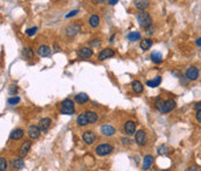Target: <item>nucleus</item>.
Returning <instances> with one entry per match:
<instances>
[{"mask_svg":"<svg viewBox=\"0 0 201 171\" xmlns=\"http://www.w3.org/2000/svg\"><path fill=\"white\" fill-rule=\"evenodd\" d=\"M135 141L138 146H145L147 143V135H145V132L144 130H137L136 134H135Z\"/></svg>","mask_w":201,"mask_h":171,"instance_id":"obj_6","label":"nucleus"},{"mask_svg":"<svg viewBox=\"0 0 201 171\" xmlns=\"http://www.w3.org/2000/svg\"><path fill=\"white\" fill-rule=\"evenodd\" d=\"M80 29H81V27L79 26V24H70L69 27L66 28L65 33H66V35L68 36H75L80 32Z\"/></svg>","mask_w":201,"mask_h":171,"instance_id":"obj_10","label":"nucleus"},{"mask_svg":"<svg viewBox=\"0 0 201 171\" xmlns=\"http://www.w3.org/2000/svg\"><path fill=\"white\" fill-rule=\"evenodd\" d=\"M150 57L152 59V62L156 63V64H159V63L163 62V56H162V54L159 51H152Z\"/></svg>","mask_w":201,"mask_h":171,"instance_id":"obj_24","label":"nucleus"},{"mask_svg":"<svg viewBox=\"0 0 201 171\" xmlns=\"http://www.w3.org/2000/svg\"><path fill=\"white\" fill-rule=\"evenodd\" d=\"M157 153L159 154V155H166V154L169 153V148H167V146L163 144V146H161V147L158 148Z\"/></svg>","mask_w":201,"mask_h":171,"instance_id":"obj_31","label":"nucleus"},{"mask_svg":"<svg viewBox=\"0 0 201 171\" xmlns=\"http://www.w3.org/2000/svg\"><path fill=\"white\" fill-rule=\"evenodd\" d=\"M185 77L187 78V80H196L198 79V77H199V70H198V68L196 66H190L186 72H185Z\"/></svg>","mask_w":201,"mask_h":171,"instance_id":"obj_5","label":"nucleus"},{"mask_svg":"<svg viewBox=\"0 0 201 171\" xmlns=\"http://www.w3.org/2000/svg\"><path fill=\"white\" fill-rule=\"evenodd\" d=\"M115 55V51L113 49H110V48H106V49H103L100 51L98 56V59L99 61H103V59L106 58H110V57H113Z\"/></svg>","mask_w":201,"mask_h":171,"instance_id":"obj_7","label":"nucleus"},{"mask_svg":"<svg viewBox=\"0 0 201 171\" xmlns=\"http://www.w3.org/2000/svg\"><path fill=\"white\" fill-rule=\"evenodd\" d=\"M151 46H152V40H150V39H144L140 43V47H141V49H143V50L150 49Z\"/></svg>","mask_w":201,"mask_h":171,"instance_id":"obj_29","label":"nucleus"},{"mask_svg":"<svg viewBox=\"0 0 201 171\" xmlns=\"http://www.w3.org/2000/svg\"><path fill=\"white\" fill-rule=\"evenodd\" d=\"M132 89L134 92L141 93V92L143 91V85H142V83L138 82V80H134V82L132 83Z\"/></svg>","mask_w":201,"mask_h":171,"instance_id":"obj_25","label":"nucleus"},{"mask_svg":"<svg viewBox=\"0 0 201 171\" xmlns=\"http://www.w3.org/2000/svg\"><path fill=\"white\" fill-rule=\"evenodd\" d=\"M108 4L110 6H114V5L117 4V0H110V1H108Z\"/></svg>","mask_w":201,"mask_h":171,"instance_id":"obj_42","label":"nucleus"},{"mask_svg":"<svg viewBox=\"0 0 201 171\" xmlns=\"http://www.w3.org/2000/svg\"><path fill=\"white\" fill-rule=\"evenodd\" d=\"M77 124H78V126H80V127H84V126H86V125L88 124L85 113H83V114H79V115H78V118H77Z\"/></svg>","mask_w":201,"mask_h":171,"instance_id":"obj_28","label":"nucleus"},{"mask_svg":"<svg viewBox=\"0 0 201 171\" xmlns=\"http://www.w3.org/2000/svg\"><path fill=\"white\" fill-rule=\"evenodd\" d=\"M127 39H128L129 41L135 42L141 39V34H140L138 32H132V33H129V34L127 35Z\"/></svg>","mask_w":201,"mask_h":171,"instance_id":"obj_30","label":"nucleus"},{"mask_svg":"<svg viewBox=\"0 0 201 171\" xmlns=\"http://www.w3.org/2000/svg\"><path fill=\"white\" fill-rule=\"evenodd\" d=\"M152 163H154V157H152L151 155H147V156H144L142 169H143V170H148L150 166L152 165Z\"/></svg>","mask_w":201,"mask_h":171,"instance_id":"obj_18","label":"nucleus"},{"mask_svg":"<svg viewBox=\"0 0 201 171\" xmlns=\"http://www.w3.org/2000/svg\"><path fill=\"white\" fill-rule=\"evenodd\" d=\"M50 125H51V119L50 118H42L39 121V128L41 130H47L49 127H50Z\"/></svg>","mask_w":201,"mask_h":171,"instance_id":"obj_15","label":"nucleus"},{"mask_svg":"<svg viewBox=\"0 0 201 171\" xmlns=\"http://www.w3.org/2000/svg\"><path fill=\"white\" fill-rule=\"evenodd\" d=\"M100 130L105 136H112L115 134V128L110 125H102Z\"/></svg>","mask_w":201,"mask_h":171,"instance_id":"obj_13","label":"nucleus"},{"mask_svg":"<svg viewBox=\"0 0 201 171\" xmlns=\"http://www.w3.org/2000/svg\"><path fill=\"white\" fill-rule=\"evenodd\" d=\"M194 108L198 110V111H201V101H198L195 102V105H194Z\"/></svg>","mask_w":201,"mask_h":171,"instance_id":"obj_39","label":"nucleus"},{"mask_svg":"<svg viewBox=\"0 0 201 171\" xmlns=\"http://www.w3.org/2000/svg\"><path fill=\"white\" fill-rule=\"evenodd\" d=\"M113 151V147L108 143H101L95 148V154L98 156H106Z\"/></svg>","mask_w":201,"mask_h":171,"instance_id":"obj_4","label":"nucleus"},{"mask_svg":"<svg viewBox=\"0 0 201 171\" xmlns=\"http://www.w3.org/2000/svg\"><path fill=\"white\" fill-rule=\"evenodd\" d=\"M134 5L141 12H144V9H147L149 7V1H147V0H136V1H134Z\"/></svg>","mask_w":201,"mask_h":171,"instance_id":"obj_17","label":"nucleus"},{"mask_svg":"<svg viewBox=\"0 0 201 171\" xmlns=\"http://www.w3.org/2000/svg\"><path fill=\"white\" fill-rule=\"evenodd\" d=\"M196 120H198V121H199V122H201V111H198V112H196Z\"/></svg>","mask_w":201,"mask_h":171,"instance_id":"obj_40","label":"nucleus"},{"mask_svg":"<svg viewBox=\"0 0 201 171\" xmlns=\"http://www.w3.org/2000/svg\"><path fill=\"white\" fill-rule=\"evenodd\" d=\"M12 165H13L14 169L20 170V169H22L23 166H24V162H23V159L21 157H19V158H15L12 161Z\"/></svg>","mask_w":201,"mask_h":171,"instance_id":"obj_26","label":"nucleus"},{"mask_svg":"<svg viewBox=\"0 0 201 171\" xmlns=\"http://www.w3.org/2000/svg\"><path fill=\"white\" fill-rule=\"evenodd\" d=\"M83 140L84 142L86 143V144H92L94 140H95V135H94V133L91 132V130H87L85 132L84 134H83Z\"/></svg>","mask_w":201,"mask_h":171,"instance_id":"obj_12","label":"nucleus"},{"mask_svg":"<svg viewBox=\"0 0 201 171\" xmlns=\"http://www.w3.org/2000/svg\"><path fill=\"white\" fill-rule=\"evenodd\" d=\"M30 147H32V142L30 141L23 142L22 144L20 146V148H19V155H20V157H24V156L29 153Z\"/></svg>","mask_w":201,"mask_h":171,"instance_id":"obj_9","label":"nucleus"},{"mask_svg":"<svg viewBox=\"0 0 201 171\" xmlns=\"http://www.w3.org/2000/svg\"><path fill=\"white\" fill-rule=\"evenodd\" d=\"M155 106L161 113H169L176 108L177 104H176V101L172 100V99L163 100L161 97H157L155 99Z\"/></svg>","mask_w":201,"mask_h":171,"instance_id":"obj_1","label":"nucleus"},{"mask_svg":"<svg viewBox=\"0 0 201 171\" xmlns=\"http://www.w3.org/2000/svg\"><path fill=\"white\" fill-rule=\"evenodd\" d=\"M17 86H15V85H11L9 87H8V93L11 95H17Z\"/></svg>","mask_w":201,"mask_h":171,"instance_id":"obj_35","label":"nucleus"},{"mask_svg":"<svg viewBox=\"0 0 201 171\" xmlns=\"http://www.w3.org/2000/svg\"><path fill=\"white\" fill-rule=\"evenodd\" d=\"M121 141H122V143H123V144H127V146H129V144H132V141H130L129 139H125V137H123V139H122Z\"/></svg>","mask_w":201,"mask_h":171,"instance_id":"obj_37","label":"nucleus"},{"mask_svg":"<svg viewBox=\"0 0 201 171\" xmlns=\"http://www.w3.org/2000/svg\"><path fill=\"white\" fill-rule=\"evenodd\" d=\"M90 46L94 48L99 47V46H100V40H92V41L90 42Z\"/></svg>","mask_w":201,"mask_h":171,"instance_id":"obj_36","label":"nucleus"},{"mask_svg":"<svg viewBox=\"0 0 201 171\" xmlns=\"http://www.w3.org/2000/svg\"><path fill=\"white\" fill-rule=\"evenodd\" d=\"M92 49L88 47H83L78 50V56L81 57V58H90V57H92Z\"/></svg>","mask_w":201,"mask_h":171,"instance_id":"obj_11","label":"nucleus"},{"mask_svg":"<svg viewBox=\"0 0 201 171\" xmlns=\"http://www.w3.org/2000/svg\"><path fill=\"white\" fill-rule=\"evenodd\" d=\"M37 32V27H33V28H28V29H26V35H28V36H33L35 35V33Z\"/></svg>","mask_w":201,"mask_h":171,"instance_id":"obj_34","label":"nucleus"},{"mask_svg":"<svg viewBox=\"0 0 201 171\" xmlns=\"http://www.w3.org/2000/svg\"><path fill=\"white\" fill-rule=\"evenodd\" d=\"M77 13H78V11H77V9H76V11H72V12H70L69 14L66 15V18H71V17H75Z\"/></svg>","mask_w":201,"mask_h":171,"instance_id":"obj_38","label":"nucleus"},{"mask_svg":"<svg viewBox=\"0 0 201 171\" xmlns=\"http://www.w3.org/2000/svg\"><path fill=\"white\" fill-rule=\"evenodd\" d=\"M162 83V77L161 76H157L155 77L154 79H150L147 82V85L149 86V87H157V86H159Z\"/></svg>","mask_w":201,"mask_h":171,"instance_id":"obj_22","label":"nucleus"},{"mask_svg":"<svg viewBox=\"0 0 201 171\" xmlns=\"http://www.w3.org/2000/svg\"><path fill=\"white\" fill-rule=\"evenodd\" d=\"M147 32H148V34H149V35H152V34H154V30L150 29V28H148V29H147Z\"/></svg>","mask_w":201,"mask_h":171,"instance_id":"obj_43","label":"nucleus"},{"mask_svg":"<svg viewBox=\"0 0 201 171\" xmlns=\"http://www.w3.org/2000/svg\"><path fill=\"white\" fill-rule=\"evenodd\" d=\"M85 115H86L88 124H94V122L98 121V119H99L98 114L95 112H93V111H87V112H85Z\"/></svg>","mask_w":201,"mask_h":171,"instance_id":"obj_20","label":"nucleus"},{"mask_svg":"<svg viewBox=\"0 0 201 171\" xmlns=\"http://www.w3.org/2000/svg\"><path fill=\"white\" fill-rule=\"evenodd\" d=\"M7 102H8L9 105H17V104L20 102V98H19L17 95H15V97H12V98H9V99L7 100Z\"/></svg>","mask_w":201,"mask_h":171,"instance_id":"obj_32","label":"nucleus"},{"mask_svg":"<svg viewBox=\"0 0 201 171\" xmlns=\"http://www.w3.org/2000/svg\"><path fill=\"white\" fill-rule=\"evenodd\" d=\"M188 171H198V166L196 165H191L188 168Z\"/></svg>","mask_w":201,"mask_h":171,"instance_id":"obj_41","label":"nucleus"},{"mask_svg":"<svg viewBox=\"0 0 201 171\" xmlns=\"http://www.w3.org/2000/svg\"><path fill=\"white\" fill-rule=\"evenodd\" d=\"M23 135H24V132H23V129H21V128H17V129H14L13 132H12L11 135H9V137H11L12 140H14V141H17V140L22 139Z\"/></svg>","mask_w":201,"mask_h":171,"instance_id":"obj_16","label":"nucleus"},{"mask_svg":"<svg viewBox=\"0 0 201 171\" xmlns=\"http://www.w3.org/2000/svg\"><path fill=\"white\" fill-rule=\"evenodd\" d=\"M7 168V161L4 157L0 158V171H5Z\"/></svg>","mask_w":201,"mask_h":171,"instance_id":"obj_33","label":"nucleus"},{"mask_svg":"<svg viewBox=\"0 0 201 171\" xmlns=\"http://www.w3.org/2000/svg\"><path fill=\"white\" fill-rule=\"evenodd\" d=\"M22 57H23L24 59H27V61L32 59L33 57H34V50H33L32 48H23V50H22Z\"/></svg>","mask_w":201,"mask_h":171,"instance_id":"obj_23","label":"nucleus"},{"mask_svg":"<svg viewBox=\"0 0 201 171\" xmlns=\"http://www.w3.org/2000/svg\"><path fill=\"white\" fill-rule=\"evenodd\" d=\"M37 54L40 55L41 57H47L51 54V49L48 47V46H40L37 49Z\"/></svg>","mask_w":201,"mask_h":171,"instance_id":"obj_19","label":"nucleus"},{"mask_svg":"<svg viewBox=\"0 0 201 171\" xmlns=\"http://www.w3.org/2000/svg\"><path fill=\"white\" fill-rule=\"evenodd\" d=\"M99 22H100V18H99L98 15H95V14H93L90 17V20H88V24L91 27L93 28H95V27H98L99 26Z\"/></svg>","mask_w":201,"mask_h":171,"instance_id":"obj_27","label":"nucleus"},{"mask_svg":"<svg viewBox=\"0 0 201 171\" xmlns=\"http://www.w3.org/2000/svg\"><path fill=\"white\" fill-rule=\"evenodd\" d=\"M61 113L62 114H73L75 113V104L71 99H65L61 104Z\"/></svg>","mask_w":201,"mask_h":171,"instance_id":"obj_3","label":"nucleus"},{"mask_svg":"<svg viewBox=\"0 0 201 171\" xmlns=\"http://www.w3.org/2000/svg\"><path fill=\"white\" fill-rule=\"evenodd\" d=\"M136 18H137V21H138V24H140V26L145 28V29H148V28H150V27L152 26V19H151L149 13L140 12V13H137Z\"/></svg>","mask_w":201,"mask_h":171,"instance_id":"obj_2","label":"nucleus"},{"mask_svg":"<svg viewBox=\"0 0 201 171\" xmlns=\"http://www.w3.org/2000/svg\"><path fill=\"white\" fill-rule=\"evenodd\" d=\"M28 136L30 139H33V140H36L41 134V129L39 128V126H34V125H32V126H29L28 128Z\"/></svg>","mask_w":201,"mask_h":171,"instance_id":"obj_8","label":"nucleus"},{"mask_svg":"<svg viewBox=\"0 0 201 171\" xmlns=\"http://www.w3.org/2000/svg\"><path fill=\"white\" fill-rule=\"evenodd\" d=\"M196 46L201 47V37H200V39H198V40H196Z\"/></svg>","mask_w":201,"mask_h":171,"instance_id":"obj_44","label":"nucleus"},{"mask_svg":"<svg viewBox=\"0 0 201 171\" xmlns=\"http://www.w3.org/2000/svg\"><path fill=\"white\" fill-rule=\"evenodd\" d=\"M135 130H136V125L134 121L132 120H129V121H127L126 124H125V132H126L128 135H132L135 133Z\"/></svg>","mask_w":201,"mask_h":171,"instance_id":"obj_14","label":"nucleus"},{"mask_svg":"<svg viewBox=\"0 0 201 171\" xmlns=\"http://www.w3.org/2000/svg\"><path fill=\"white\" fill-rule=\"evenodd\" d=\"M75 100H76V102H78L79 105L86 104L87 101H88V95H87L86 93H78V95H76Z\"/></svg>","mask_w":201,"mask_h":171,"instance_id":"obj_21","label":"nucleus"},{"mask_svg":"<svg viewBox=\"0 0 201 171\" xmlns=\"http://www.w3.org/2000/svg\"><path fill=\"white\" fill-rule=\"evenodd\" d=\"M163 171H169V170H163Z\"/></svg>","mask_w":201,"mask_h":171,"instance_id":"obj_45","label":"nucleus"}]
</instances>
